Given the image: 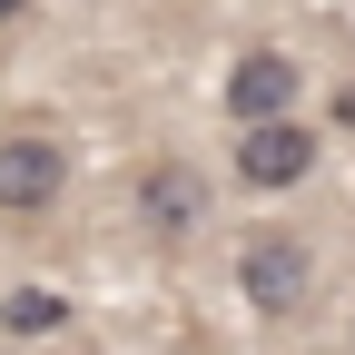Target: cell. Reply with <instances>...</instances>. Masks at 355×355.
Masks as SVG:
<instances>
[{
    "label": "cell",
    "instance_id": "cell-1",
    "mask_svg": "<svg viewBox=\"0 0 355 355\" xmlns=\"http://www.w3.org/2000/svg\"><path fill=\"white\" fill-rule=\"evenodd\" d=\"M306 286H316V257H306V237L257 227V237L237 247V296L257 306V316H296V306H306Z\"/></svg>",
    "mask_w": 355,
    "mask_h": 355
},
{
    "label": "cell",
    "instance_id": "cell-2",
    "mask_svg": "<svg viewBox=\"0 0 355 355\" xmlns=\"http://www.w3.org/2000/svg\"><path fill=\"white\" fill-rule=\"evenodd\" d=\"M69 188V148L50 128H0V217H50Z\"/></svg>",
    "mask_w": 355,
    "mask_h": 355
},
{
    "label": "cell",
    "instance_id": "cell-3",
    "mask_svg": "<svg viewBox=\"0 0 355 355\" xmlns=\"http://www.w3.org/2000/svg\"><path fill=\"white\" fill-rule=\"evenodd\" d=\"M296 89H306V69H296L286 50H247V60L227 69V119H237V128L296 119Z\"/></svg>",
    "mask_w": 355,
    "mask_h": 355
},
{
    "label": "cell",
    "instance_id": "cell-4",
    "mask_svg": "<svg viewBox=\"0 0 355 355\" xmlns=\"http://www.w3.org/2000/svg\"><path fill=\"white\" fill-rule=\"evenodd\" d=\"M316 168V128H296V119H266V128H237V178L257 198H277L296 188V178Z\"/></svg>",
    "mask_w": 355,
    "mask_h": 355
},
{
    "label": "cell",
    "instance_id": "cell-5",
    "mask_svg": "<svg viewBox=\"0 0 355 355\" xmlns=\"http://www.w3.org/2000/svg\"><path fill=\"white\" fill-rule=\"evenodd\" d=\"M139 217H148V237H198V217H207V178L188 158H148L139 168Z\"/></svg>",
    "mask_w": 355,
    "mask_h": 355
},
{
    "label": "cell",
    "instance_id": "cell-6",
    "mask_svg": "<svg viewBox=\"0 0 355 355\" xmlns=\"http://www.w3.org/2000/svg\"><path fill=\"white\" fill-rule=\"evenodd\" d=\"M0 326L10 336H50V326H69V296L60 286H10L0 296Z\"/></svg>",
    "mask_w": 355,
    "mask_h": 355
},
{
    "label": "cell",
    "instance_id": "cell-7",
    "mask_svg": "<svg viewBox=\"0 0 355 355\" xmlns=\"http://www.w3.org/2000/svg\"><path fill=\"white\" fill-rule=\"evenodd\" d=\"M336 119H345V128H355V89H345V99H336Z\"/></svg>",
    "mask_w": 355,
    "mask_h": 355
},
{
    "label": "cell",
    "instance_id": "cell-8",
    "mask_svg": "<svg viewBox=\"0 0 355 355\" xmlns=\"http://www.w3.org/2000/svg\"><path fill=\"white\" fill-rule=\"evenodd\" d=\"M20 10H30V0H0V20H20Z\"/></svg>",
    "mask_w": 355,
    "mask_h": 355
}]
</instances>
